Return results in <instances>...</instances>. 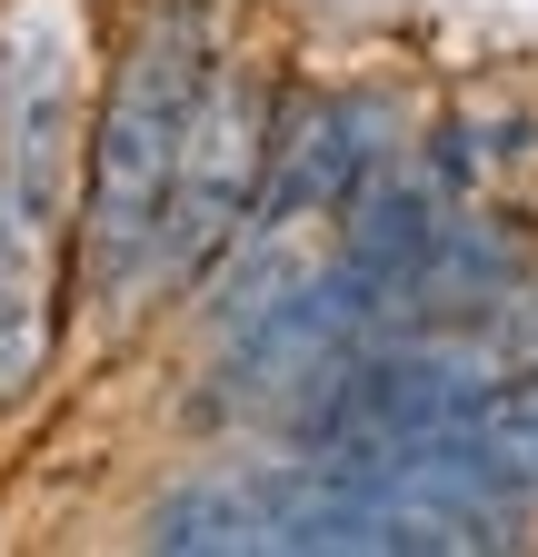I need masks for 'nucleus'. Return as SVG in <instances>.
Returning <instances> with one entry per match:
<instances>
[{
	"label": "nucleus",
	"mask_w": 538,
	"mask_h": 557,
	"mask_svg": "<svg viewBox=\"0 0 538 557\" xmlns=\"http://www.w3.org/2000/svg\"><path fill=\"white\" fill-rule=\"evenodd\" d=\"M150 547L170 557H449V547H499V537L479 518L379 487L359 448H309L290 468H240V478H199L180 498H160Z\"/></svg>",
	"instance_id": "f257e3e1"
},
{
	"label": "nucleus",
	"mask_w": 538,
	"mask_h": 557,
	"mask_svg": "<svg viewBox=\"0 0 538 557\" xmlns=\"http://www.w3.org/2000/svg\"><path fill=\"white\" fill-rule=\"evenodd\" d=\"M210 90V21L199 0H160L130 30L110 100L90 120V180H81V278L90 299H130L160 269V209L180 180V139Z\"/></svg>",
	"instance_id": "f03ea898"
},
{
	"label": "nucleus",
	"mask_w": 538,
	"mask_h": 557,
	"mask_svg": "<svg viewBox=\"0 0 538 557\" xmlns=\"http://www.w3.org/2000/svg\"><path fill=\"white\" fill-rule=\"evenodd\" d=\"M60 139H71V60L60 21H21L0 40V408L50 369V239H60Z\"/></svg>",
	"instance_id": "7ed1b4c3"
},
{
	"label": "nucleus",
	"mask_w": 538,
	"mask_h": 557,
	"mask_svg": "<svg viewBox=\"0 0 538 557\" xmlns=\"http://www.w3.org/2000/svg\"><path fill=\"white\" fill-rule=\"evenodd\" d=\"M259 170H269V90L249 70H210L199 90V120L180 139V180L160 209V269L199 278L259 209Z\"/></svg>",
	"instance_id": "20e7f679"
},
{
	"label": "nucleus",
	"mask_w": 538,
	"mask_h": 557,
	"mask_svg": "<svg viewBox=\"0 0 538 557\" xmlns=\"http://www.w3.org/2000/svg\"><path fill=\"white\" fill-rule=\"evenodd\" d=\"M389 110L359 100V90H319L299 100L290 120H269V170H259V230H290V220H319V209H340L379 160H389Z\"/></svg>",
	"instance_id": "39448f33"
}]
</instances>
